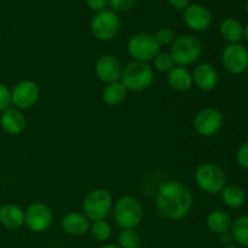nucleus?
Instances as JSON below:
<instances>
[{
  "instance_id": "f257e3e1",
  "label": "nucleus",
  "mask_w": 248,
  "mask_h": 248,
  "mask_svg": "<svg viewBox=\"0 0 248 248\" xmlns=\"http://www.w3.org/2000/svg\"><path fill=\"white\" fill-rule=\"evenodd\" d=\"M157 212L170 220H181L189 215L193 206V196L184 184L167 181L160 186L155 199Z\"/></svg>"
},
{
  "instance_id": "f03ea898",
  "label": "nucleus",
  "mask_w": 248,
  "mask_h": 248,
  "mask_svg": "<svg viewBox=\"0 0 248 248\" xmlns=\"http://www.w3.org/2000/svg\"><path fill=\"white\" fill-rule=\"evenodd\" d=\"M120 80L127 91L142 92L152 86L154 70L148 63L132 61L123 69Z\"/></svg>"
},
{
  "instance_id": "7ed1b4c3",
  "label": "nucleus",
  "mask_w": 248,
  "mask_h": 248,
  "mask_svg": "<svg viewBox=\"0 0 248 248\" xmlns=\"http://www.w3.org/2000/svg\"><path fill=\"white\" fill-rule=\"evenodd\" d=\"M202 53V44L199 38L191 34H184L173 40L171 45V55L174 64L188 67L198 62Z\"/></svg>"
},
{
  "instance_id": "20e7f679",
  "label": "nucleus",
  "mask_w": 248,
  "mask_h": 248,
  "mask_svg": "<svg viewBox=\"0 0 248 248\" xmlns=\"http://www.w3.org/2000/svg\"><path fill=\"white\" fill-rule=\"evenodd\" d=\"M114 218L121 229H135L143 219L142 205L133 196H121L114 205Z\"/></svg>"
},
{
  "instance_id": "39448f33",
  "label": "nucleus",
  "mask_w": 248,
  "mask_h": 248,
  "mask_svg": "<svg viewBox=\"0 0 248 248\" xmlns=\"http://www.w3.org/2000/svg\"><path fill=\"white\" fill-rule=\"evenodd\" d=\"M227 173L220 166L206 162L198 167L195 172V182L205 193L216 195L227 186Z\"/></svg>"
},
{
  "instance_id": "423d86ee",
  "label": "nucleus",
  "mask_w": 248,
  "mask_h": 248,
  "mask_svg": "<svg viewBox=\"0 0 248 248\" xmlns=\"http://www.w3.org/2000/svg\"><path fill=\"white\" fill-rule=\"evenodd\" d=\"M113 210V198L104 189H94L85 196L82 211L86 218L92 222L103 220Z\"/></svg>"
},
{
  "instance_id": "0eeeda50",
  "label": "nucleus",
  "mask_w": 248,
  "mask_h": 248,
  "mask_svg": "<svg viewBox=\"0 0 248 248\" xmlns=\"http://www.w3.org/2000/svg\"><path fill=\"white\" fill-rule=\"evenodd\" d=\"M120 17L113 10H103L97 12L91 21V33L101 41H110L120 31Z\"/></svg>"
},
{
  "instance_id": "6e6552de",
  "label": "nucleus",
  "mask_w": 248,
  "mask_h": 248,
  "mask_svg": "<svg viewBox=\"0 0 248 248\" xmlns=\"http://www.w3.org/2000/svg\"><path fill=\"white\" fill-rule=\"evenodd\" d=\"M127 51L135 61L148 63L159 55L160 45L152 34L138 33L128 40Z\"/></svg>"
},
{
  "instance_id": "1a4fd4ad",
  "label": "nucleus",
  "mask_w": 248,
  "mask_h": 248,
  "mask_svg": "<svg viewBox=\"0 0 248 248\" xmlns=\"http://www.w3.org/2000/svg\"><path fill=\"white\" fill-rule=\"evenodd\" d=\"M224 69L232 75H241L248 69V50L242 44H228L222 51Z\"/></svg>"
},
{
  "instance_id": "9d476101",
  "label": "nucleus",
  "mask_w": 248,
  "mask_h": 248,
  "mask_svg": "<svg viewBox=\"0 0 248 248\" xmlns=\"http://www.w3.org/2000/svg\"><path fill=\"white\" fill-rule=\"evenodd\" d=\"M222 125L223 114L212 107L201 109L194 118V128L202 137H212L217 135Z\"/></svg>"
},
{
  "instance_id": "9b49d317",
  "label": "nucleus",
  "mask_w": 248,
  "mask_h": 248,
  "mask_svg": "<svg viewBox=\"0 0 248 248\" xmlns=\"http://www.w3.org/2000/svg\"><path fill=\"white\" fill-rule=\"evenodd\" d=\"M40 97V89L33 80H22L11 91V103L17 109H29L36 104Z\"/></svg>"
},
{
  "instance_id": "f8f14e48",
  "label": "nucleus",
  "mask_w": 248,
  "mask_h": 248,
  "mask_svg": "<svg viewBox=\"0 0 248 248\" xmlns=\"http://www.w3.org/2000/svg\"><path fill=\"white\" fill-rule=\"evenodd\" d=\"M24 224L34 232H44L50 228L52 222V213L50 207L44 202H33L28 206Z\"/></svg>"
},
{
  "instance_id": "ddd939ff",
  "label": "nucleus",
  "mask_w": 248,
  "mask_h": 248,
  "mask_svg": "<svg viewBox=\"0 0 248 248\" xmlns=\"http://www.w3.org/2000/svg\"><path fill=\"white\" fill-rule=\"evenodd\" d=\"M183 19L191 31H205L212 24V14L203 5L189 4L184 10Z\"/></svg>"
},
{
  "instance_id": "4468645a",
  "label": "nucleus",
  "mask_w": 248,
  "mask_h": 248,
  "mask_svg": "<svg viewBox=\"0 0 248 248\" xmlns=\"http://www.w3.org/2000/svg\"><path fill=\"white\" fill-rule=\"evenodd\" d=\"M94 72L102 82L108 85L120 80L123 68L118 58L114 57L113 55H103L96 61Z\"/></svg>"
},
{
  "instance_id": "2eb2a0df",
  "label": "nucleus",
  "mask_w": 248,
  "mask_h": 248,
  "mask_svg": "<svg viewBox=\"0 0 248 248\" xmlns=\"http://www.w3.org/2000/svg\"><path fill=\"white\" fill-rule=\"evenodd\" d=\"M193 82L202 91H212L217 87L219 77L216 68L210 63H199L193 72Z\"/></svg>"
},
{
  "instance_id": "dca6fc26",
  "label": "nucleus",
  "mask_w": 248,
  "mask_h": 248,
  "mask_svg": "<svg viewBox=\"0 0 248 248\" xmlns=\"http://www.w3.org/2000/svg\"><path fill=\"white\" fill-rule=\"evenodd\" d=\"M0 125L5 132L16 136L23 132L27 121L23 113L19 109L7 108L6 110L2 111L1 116H0Z\"/></svg>"
},
{
  "instance_id": "f3484780",
  "label": "nucleus",
  "mask_w": 248,
  "mask_h": 248,
  "mask_svg": "<svg viewBox=\"0 0 248 248\" xmlns=\"http://www.w3.org/2000/svg\"><path fill=\"white\" fill-rule=\"evenodd\" d=\"M90 220L82 213L70 212L62 219V229L72 236H81L90 230Z\"/></svg>"
},
{
  "instance_id": "a211bd4d",
  "label": "nucleus",
  "mask_w": 248,
  "mask_h": 248,
  "mask_svg": "<svg viewBox=\"0 0 248 248\" xmlns=\"http://www.w3.org/2000/svg\"><path fill=\"white\" fill-rule=\"evenodd\" d=\"M26 213L19 206L7 203L0 207V223L7 229H18L24 224Z\"/></svg>"
},
{
  "instance_id": "6ab92c4d",
  "label": "nucleus",
  "mask_w": 248,
  "mask_h": 248,
  "mask_svg": "<svg viewBox=\"0 0 248 248\" xmlns=\"http://www.w3.org/2000/svg\"><path fill=\"white\" fill-rule=\"evenodd\" d=\"M167 81L171 89L177 92H186L193 86V75L186 67L174 65L167 73Z\"/></svg>"
},
{
  "instance_id": "aec40b11",
  "label": "nucleus",
  "mask_w": 248,
  "mask_h": 248,
  "mask_svg": "<svg viewBox=\"0 0 248 248\" xmlns=\"http://www.w3.org/2000/svg\"><path fill=\"white\" fill-rule=\"evenodd\" d=\"M232 224V217L223 210L211 211L206 217V225H207L208 229L218 235L230 232Z\"/></svg>"
},
{
  "instance_id": "412c9836",
  "label": "nucleus",
  "mask_w": 248,
  "mask_h": 248,
  "mask_svg": "<svg viewBox=\"0 0 248 248\" xmlns=\"http://www.w3.org/2000/svg\"><path fill=\"white\" fill-rule=\"evenodd\" d=\"M220 201L229 208H240L245 205L246 193L237 186H227L220 191Z\"/></svg>"
},
{
  "instance_id": "4be33fe9",
  "label": "nucleus",
  "mask_w": 248,
  "mask_h": 248,
  "mask_svg": "<svg viewBox=\"0 0 248 248\" xmlns=\"http://www.w3.org/2000/svg\"><path fill=\"white\" fill-rule=\"evenodd\" d=\"M102 97H103L104 103L108 104V106H120L127 97V90L121 84V81L111 82L104 87Z\"/></svg>"
},
{
  "instance_id": "5701e85b",
  "label": "nucleus",
  "mask_w": 248,
  "mask_h": 248,
  "mask_svg": "<svg viewBox=\"0 0 248 248\" xmlns=\"http://www.w3.org/2000/svg\"><path fill=\"white\" fill-rule=\"evenodd\" d=\"M220 34L229 44H236L244 38V26L236 18H225L220 24Z\"/></svg>"
},
{
  "instance_id": "b1692460",
  "label": "nucleus",
  "mask_w": 248,
  "mask_h": 248,
  "mask_svg": "<svg viewBox=\"0 0 248 248\" xmlns=\"http://www.w3.org/2000/svg\"><path fill=\"white\" fill-rule=\"evenodd\" d=\"M230 232L235 242L242 247L248 248V215L240 216L232 222Z\"/></svg>"
},
{
  "instance_id": "393cba45",
  "label": "nucleus",
  "mask_w": 248,
  "mask_h": 248,
  "mask_svg": "<svg viewBox=\"0 0 248 248\" xmlns=\"http://www.w3.org/2000/svg\"><path fill=\"white\" fill-rule=\"evenodd\" d=\"M90 234H91L92 239L96 240L98 242H104L109 240L111 235V228L106 219L103 220H96L90 225Z\"/></svg>"
},
{
  "instance_id": "a878e982",
  "label": "nucleus",
  "mask_w": 248,
  "mask_h": 248,
  "mask_svg": "<svg viewBox=\"0 0 248 248\" xmlns=\"http://www.w3.org/2000/svg\"><path fill=\"white\" fill-rule=\"evenodd\" d=\"M119 246L121 248H140V237L135 229H121L118 237Z\"/></svg>"
},
{
  "instance_id": "bb28decb",
  "label": "nucleus",
  "mask_w": 248,
  "mask_h": 248,
  "mask_svg": "<svg viewBox=\"0 0 248 248\" xmlns=\"http://www.w3.org/2000/svg\"><path fill=\"white\" fill-rule=\"evenodd\" d=\"M153 61H154V68L160 73H169L176 65L171 55L167 52L159 53Z\"/></svg>"
},
{
  "instance_id": "cd10ccee",
  "label": "nucleus",
  "mask_w": 248,
  "mask_h": 248,
  "mask_svg": "<svg viewBox=\"0 0 248 248\" xmlns=\"http://www.w3.org/2000/svg\"><path fill=\"white\" fill-rule=\"evenodd\" d=\"M155 40L157 41L160 46L162 45H170V44L173 43V40L176 39L174 36V31H172L169 27H164V28H160L156 31V34L154 35Z\"/></svg>"
},
{
  "instance_id": "c85d7f7f",
  "label": "nucleus",
  "mask_w": 248,
  "mask_h": 248,
  "mask_svg": "<svg viewBox=\"0 0 248 248\" xmlns=\"http://www.w3.org/2000/svg\"><path fill=\"white\" fill-rule=\"evenodd\" d=\"M137 0H108V5L114 12L130 11L136 5Z\"/></svg>"
},
{
  "instance_id": "c756f323",
  "label": "nucleus",
  "mask_w": 248,
  "mask_h": 248,
  "mask_svg": "<svg viewBox=\"0 0 248 248\" xmlns=\"http://www.w3.org/2000/svg\"><path fill=\"white\" fill-rule=\"evenodd\" d=\"M236 161L241 169L248 171V140L242 143L236 153Z\"/></svg>"
},
{
  "instance_id": "7c9ffc66",
  "label": "nucleus",
  "mask_w": 248,
  "mask_h": 248,
  "mask_svg": "<svg viewBox=\"0 0 248 248\" xmlns=\"http://www.w3.org/2000/svg\"><path fill=\"white\" fill-rule=\"evenodd\" d=\"M11 104V91L5 84L0 82V111L6 110Z\"/></svg>"
},
{
  "instance_id": "2f4dec72",
  "label": "nucleus",
  "mask_w": 248,
  "mask_h": 248,
  "mask_svg": "<svg viewBox=\"0 0 248 248\" xmlns=\"http://www.w3.org/2000/svg\"><path fill=\"white\" fill-rule=\"evenodd\" d=\"M86 4L92 11H103L108 6V0H86Z\"/></svg>"
},
{
  "instance_id": "473e14b6",
  "label": "nucleus",
  "mask_w": 248,
  "mask_h": 248,
  "mask_svg": "<svg viewBox=\"0 0 248 248\" xmlns=\"http://www.w3.org/2000/svg\"><path fill=\"white\" fill-rule=\"evenodd\" d=\"M169 2L176 10H186L189 5V0H169Z\"/></svg>"
},
{
  "instance_id": "72a5a7b5",
  "label": "nucleus",
  "mask_w": 248,
  "mask_h": 248,
  "mask_svg": "<svg viewBox=\"0 0 248 248\" xmlns=\"http://www.w3.org/2000/svg\"><path fill=\"white\" fill-rule=\"evenodd\" d=\"M220 241H222L225 246H229V245H232V242L234 241L232 232H224V234L220 235Z\"/></svg>"
},
{
  "instance_id": "f704fd0d",
  "label": "nucleus",
  "mask_w": 248,
  "mask_h": 248,
  "mask_svg": "<svg viewBox=\"0 0 248 248\" xmlns=\"http://www.w3.org/2000/svg\"><path fill=\"white\" fill-rule=\"evenodd\" d=\"M101 248H121V247L118 246V245H111V244H109V245H104V246H102Z\"/></svg>"
},
{
  "instance_id": "c9c22d12",
  "label": "nucleus",
  "mask_w": 248,
  "mask_h": 248,
  "mask_svg": "<svg viewBox=\"0 0 248 248\" xmlns=\"http://www.w3.org/2000/svg\"><path fill=\"white\" fill-rule=\"evenodd\" d=\"M244 38L246 39L247 43H248V24L244 28Z\"/></svg>"
},
{
  "instance_id": "e433bc0d",
  "label": "nucleus",
  "mask_w": 248,
  "mask_h": 248,
  "mask_svg": "<svg viewBox=\"0 0 248 248\" xmlns=\"http://www.w3.org/2000/svg\"><path fill=\"white\" fill-rule=\"evenodd\" d=\"M224 248H240V247H237V246H234V245H229V246H225Z\"/></svg>"
},
{
  "instance_id": "4c0bfd02",
  "label": "nucleus",
  "mask_w": 248,
  "mask_h": 248,
  "mask_svg": "<svg viewBox=\"0 0 248 248\" xmlns=\"http://www.w3.org/2000/svg\"><path fill=\"white\" fill-rule=\"evenodd\" d=\"M246 11H247V14H248V0H247V2H246Z\"/></svg>"
},
{
  "instance_id": "58836bf2",
  "label": "nucleus",
  "mask_w": 248,
  "mask_h": 248,
  "mask_svg": "<svg viewBox=\"0 0 248 248\" xmlns=\"http://www.w3.org/2000/svg\"><path fill=\"white\" fill-rule=\"evenodd\" d=\"M77 248H81V247H77Z\"/></svg>"
}]
</instances>
